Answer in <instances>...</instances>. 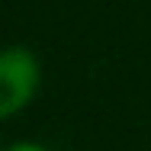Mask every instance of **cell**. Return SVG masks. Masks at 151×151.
<instances>
[{"label": "cell", "mask_w": 151, "mask_h": 151, "mask_svg": "<svg viewBox=\"0 0 151 151\" xmlns=\"http://www.w3.org/2000/svg\"><path fill=\"white\" fill-rule=\"evenodd\" d=\"M39 87V61L29 48L10 45L0 55V116H16Z\"/></svg>", "instance_id": "obj_1"}, {"label": "cell", "mask_w": 151, "mask_h": 151, "mask_svg": "<svg viewBox=\"0 0 151 151\" xmlns=\"http://www.w3.org/2000/svg\"><path fill=\"white\" fill-rule=\"evenodd\" d=\"M6 151H48V148H42V145H32V142H19V145H10Z\"/></svg>", "instance_id": "obj_2"}]
</instances>
